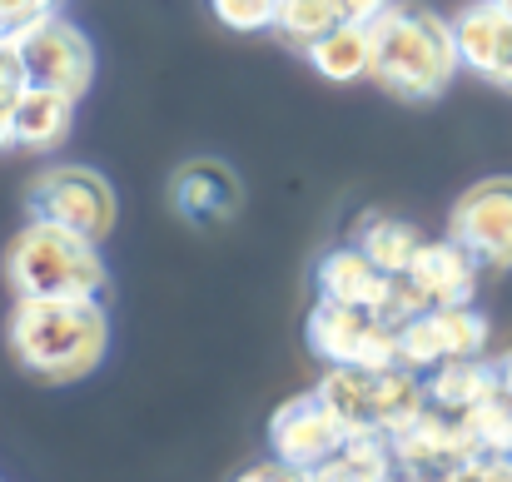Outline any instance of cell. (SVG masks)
<instances>
[{
  "label": "cell",
  "instance_id": "cell-1",
  "mask_svg": "<svg viewBox=\"0 0 512 482\" xmlns=\"http://www.w3.org/2000/svg\"><path fill=\"white\" fill-rule=\"evenodd\" d=\"M5 343L30 378L80 383L110 353V314L100 299H15Z\"/></svg>",
  "mask_w": 512,
  "mask_h": 482
},
{
  "label": "cell",
  "instance_id": "cell-2",
  "mask_svg": "<svg viewBox=\"0 0 512 482\" xmlns=\"http://www.w3.org/2000/svg\"><path fill=\"white\" fill-rule=\"evenodd\" d=\"M368 35H373V80L398 100H413V105L438 100L463 70L458 30L438 10L393 0L388 15L368 25Z\"/></svg>",
  "mask_w": 512,
  "mask_h": 482
},
{
  "label": "cell",
  "instance_id": "cell-3",
  "mask_svg": "<svg viewBox=\"0 0 512 482\" xmlns=\"http://www.w3.org/2000/svg\"><path fill=\"white\" fill-rule=\"evenodd\" d=\"M5 284L15 289V299H100L110 269L95 239L25 219V229L5 249Z\"/></svg>",
  "mask_w": 512,
  "mask_h": 482
},
{
  "label": "cell",
  "instance_id": "cell-4",
  "mask_svg": "<svg viewBox=\"0 0 512 482\" xmlns=\"http://www.w3.org/2000/svg\"><path fill=\"white\" fill-rule=\"evenodd\" d=\"M25 209L30 219H45V224H60V229H75L85 239H110L115 219H120V199H115V184L90 169V164H50L30 179L25 189Z\"/></svg>",
  "mask_w": 512,
  "mask_h": 482
},
{
  "label": "cell",
  "instance_id": "cell-5",
  "mask_svg": "<svg viewBox=\"0 0 512 482\" xmlns=\"http://www.w3.org/2000/svg\"><path fill=\"white\" fill-rule=\"evenodd\" d=\"M304 338H309V353L329 368H339V363L343 368H368V373L398 368V328L378 309H348V304L319 299L309 309Z\"/></svg>",
  "mask_w": 512,
  "mask_h": 482
},
{
  "label": "cell",
  "instance_id": "cell-6",
  "mask_svg": "<svg viewBox=\"0 0 512 482\" xmlns=\"http://www.w3.org/2000/svg\"><path fill=\"white\" fill-rule=\"evenodd\" d=\"M10 40L20 50L25 85H50V90H70V95L90 90V80H95V45H90V35L70 15L45 10L25 30H15Z\"/></svg>",
  "mask_w": 512,
  "mask_h": 482
},
{
  "label": "cell",
  "instance_id": "cell-7",
  "mask_svg": "<svg viewBox=\"0 0 512 482\" xmlns=\"http://www.w3.org/2000/svg\"><path fill=\"white\" fill-rule=\"evenodd\" d=\"M388 443H393L398 482H453L473 458H483L473 433L463 428V418L438 413L433 403L408 428H398Z\"/></svg>",
  "mask_w": 512,
  "mask_h": 482
},
{
  "label": "cell",
  "instance_id": "cell-8",
  "mask_svg": "<svg viewBox=\"0 0 512 482\" xmlns=\"http://www.w3.org/2000/svg\"><path fill=\"white\" fill-rule=\"evenodd\" d=\"M448 234L493 274L512 269V174H488L448 214Z\"/></svg>",
  "mask_w": 512,
  "mask_h": 482
},
{
  "label": "cell",
  "instance_id": "cell-9",
  "mask_svg": "<svg viewBox=\"0 0 512 482\" xmlns=\"http://www.w3.org/2000/svg\"><path fill=\"white\" fill-rule=\"evenodd\" d=\"M488 319L473 304L428 309L398 328V363L413 373H433L453 358H483L488 353Z\"/></svg>",
  "mask_w": 512,
  "mask_h": 482
},
{
  "label": "cell",
  "instance_id": "cell-10",
  "mask_svg": "<svg viewBox=\"0 0 512 482\" xmlns=\"http://www.w3.org/2000/svg\"><path fill=\"white\" fill-rule=\"evenodd\" d=\"M343 443H348V433H343L339 418L324 408L319 393L289 398L269 418V448H274V458H284V463H294L304 473H319Z\"/></svg>",
  "mask_w": 512,
  "mask_h": 482
},
{
  "label": "cell",
  "instance_id": "cell-11",
  "mask_svg": "<svg viewBox=\"0 0 512 482\" xmlns=\"http://www.w3.org/2000/svg\"><path fill=\"white\" fill-rule=\"evenodd\" d=\"M170 204L174 214L194 229H219L239 214L244 204V184L224 160H189L174 169L170 179Z\"/></svg>",
  "mask_w": 512,
  "mask_h": 482
},
{
  "label": "cell",
  "instance_id": "cell-12",
  "mask_svg": "<svg viewBox=\"0 0 512 482\" xmlns=\"http://www.w3.org/2000/svg\"><path fill=\"white\" fill-rule=\"evenodd\" d=\"M458 55H463V70H473L478 80L498 85L512 95V15L498 10L493 0H478L468 5L458 20Z\"/></svg>",
  "mask_w": 512,
  "mask_h": 482
},
{
  "label": "cell",
  "instance_id": "cell-13",
  "mask_svg": "<svg viewBox=\"0 0 512 482\" xmlns=\"http://www.w3.org/2000/svg\"><path fill=\"white\" fill-rule=\"evenodd\" d=\"M408 279L428 294L433 309H453V304H473L478 279H483V264H478V259L448 234V239H433V244L418 249Z\"/></svg>",
  "mask_w": 512,
  "mask_h": 482
},
{
  "label": "cell",
  "instance_id": "cell-14",
  "mask_svg": "<svg viewBox=\"0 0 512 482\" xmlns=\"http://www.w3.org/2000/svg\"><path fill=\"white\" fill-rule=\"evenodd\" d=\"M388 274L358 249V244H339L314 264V289L329 304H348V309H383L388 299Z\"/></svg>",
  "mask_w": 512,
  "mask_h": 482
},
{
  "label": "cell",
  "instance_id": "cell-15",
  "mask_svg": "<svg viewBox=\"0 0 512 482\" xmlns=\"http://www.w3.org/2000/svg\"><path fill=\"white\" fill-rule=\"evenodd\" d=\"M324 398V408L343 423L348 438L358 433H388L383 423V373H368V368H329L314 388Z\"/></svg>",
  "mask_w": 512,
  "mask_h": 482
},
{
  "label": "cell",
  "instance_id": "cell-16",
  "mask_svg": "<svg viewBox=\"0 0 512 482\" xmlns=\"http://www.w3.org/2000/svg\"><path fill=\"white\" fill-rule=\"evenodd\" d=\"M75 100L70 90H50V85H25L15 95V150H30V155H50L70 140V125H75Z\"/></svg>",
  "mask_w": 512,
  "mask_h": 482
},
{
  "label": "cell",
  "instance_id": "cell-17",
  "mask_svg": "<svg viewBox=\"0 0 512 482\" xmlns=\"http://www.w3.org/2000/svg\"><path fill=\"white\" fill-rule=\"evenodd\" d=\"M423 383H428V403L438 413L468 418L473 408H483L503 393V368L488 363V358H453V363L423 373Z\"/></svg>",
  "mask_w": 512,
  "mask_h": 482
},
{
  "label": "cell",
  "instance_id": "cell-18",
  "mask_svg": "<svg viewBox=\"0 0 512 482\" xmlns=\"http://www.w3.org/2000/svg\"><path fill=\"white\" fill-rule=\"evenodd\" d=\"M348 244H358V249H363L388 279H398V274L413 269V259H418V249H423L428 239L418 234V224H408V219H398V214H378V209H368V214H358Z\"/></svg>",
  "mask_w": 512,
  "mask_h": 482
},
{
  "label": "cell",
  "instance_id": "cell-19",
  "mask_svg": "<svg viewBox=\"0 0 512 482\" xmlns=\"http://www.w3.org/2000/svg\"><path fill=\"white\" fill-rule=\"evenodd\" d=\"M304 60H309L329 85L373 80V35H368V25L343 20V25H334L329 35H319V40L304 50Z\"/></svg>",
  "mask_w": 512,
  "mask_h": 482
},
{
  "label": "cell",
  "instance_id": "cell-20",
  "mask_svg": "<svg viewBox=\"0 0 512 482\" xmlns=\"http://www.w3.org/2000/svg\"><path fill=\"white\" fill-rule=\"evenodd\" d=\"M334 25H343V5L339 0H279V20H274V35L309 50L319 35H329Z\"/></svg>",
  "mask_w": 512,
  "mask_h": 482
},
{
  "label": "cell",
  "instance_id": "cell-21",
  "mask_svg": "<svg viewBox=\"0 0 512 482\" xmlns=\"http://www.w3.org/2000/svg\"><path fill=\"white\" fill-rule=\"evenodd\" d=\"M463 428L473 433V443H478V453H493V458H508V453H512V398H508V393H498L493 403H483V408H473V413L463 418Z\"/></svg>",
  "mask_w": 512,
  "mask_h": 482
},
{
  "label": "cell",
  "instance_id": "cell-22",
  "mask_svg": "<svg viewBox=\"0 0 512 482\" xmlns=\"http://www.w3.org/2000/svg\"><path fill=\"white\" fill-rule=\"evenodd\" d=\"M219 25L239 30V35H254V30H274L279 20V0H209Z\"/></svg>",
  "mask_w": 512,
  "mask_h": 482
},
{
  "label": "cell",
  "instance_id": "cell-23",
  "mask_svg": "<svg viewBox=\"0 0 512 482\" xmlns=\"http://www.w3.org/2000/svg\"><path fill=\"white\" fill-rule=\"evenodd\" d=\"M25 90V65L10 35H0V105H15V95Z\"/></svg>",
  "mask_w": 512,
  "mask_h": 482
},
{
  "label": "cell",
  "instance_id": "cell-24",
  "mask_svg": "<svg viewBox=\"0 0 512 482\" xmlns=\"http://www.w3.org/2000/svg\"><path fill=\"white\" fill-rule=\"evenodd\" d=\"M234 482H314V473H304V468H294V463H284V458H269V463L244 468Z\"/></svg>",
  "mask_w": 512,
  "mask_h": 482
},
{
  "label": "cell",
  "instance_id": "cell-25",
  "mask_svg": "<svg viewBox=\"0 0 512 482\" xmlns=\"http://www.w3.org/2000/svg\"><path fill=\"white\" fill-rule=\"evenodd\" d=\"M50 5L45 0H0V35H15V30H25L35 15H45Z\"/></svg>",
  "mask_w": 512,
  "mask_h": 482
},
{
  "label": "cell",
  "instance_id": "cell-26",
  "mask_svg": "<svg viewBox=\"0 0 512 482\" xmlns=\"http://www.w3.org/2000/svg\"><path fill=\"white\" fill-rule=\"evenodd\" d=\"M453 482H512V458H493V453H483V458H473V463H468Z\"/></svg>",
  "mask_w": 512,
  "mask_h": 482
},
{
  "label": "cell",
  "instance_id": "cell-27",
  "mask_svg": "<svg viewBox=\"0 0 512 482\" xmlns=\"http://www.w3.org/2000/svg\"><path fill=\"white\" fill-rule=\"evenodd\" d=\"M339 5H343V20H353V25H373L378 15H388L393 0H339Z\"/></svg>",
  "mask_w": 512,
  "mask_h": 482
},
{
  "label": "cell",
  "instance_id": "cell-28",
  "mask_svg": "<svg viewBox=\"0 0 512 482\" xmlns=\"http://www.w3.org/2000/svg\"><path fill=\"white\" fill-rule=\"evenodd\" d=\"M5 150H15V110L10 105H0V155Z\"/></svg>",
  "mask_w": 512,
  "mask_h": 482
},
{
  "label": "cell",
  "instance_id": "cell-29",
  "mask_svg": "<svg viewBox=\"0 0 512 482\" xmlns=\"http://www.w3.org/2000/svg\"><path fill=\"white\" fill-rule=\"evenodd\" d=\"M498 368H503V393L512 398V353H503V358H498Z\"/></svg>",
  "mask_w": 512,
  "mask_h": 482
},
{
  "label": "cell",
  "instance_id": "cell-30",
  "mask_svg": "<svg viewBox=\"0 0 512 482\" xmlns=\"http://www.w3.org/2000/svg\"><path fill=\"white\" fill-rule=\"evenodd\" d=\"M493 5H498V10H508V15H512V0H493Z\"/></svg>",
  "mask_w": 512,
  "mask_h": 482
},
{
  "label": "cell",
  "instance_id": "cell-31",
  "mask_svg": "<svg viewBox=\"0 0 512 482\" xmlns=\"http://www.w3.org/2000/svg\"><path fill=\"white\" fill-rule=\"evenodd\" d=\"M45 5H50V10H55V5H60V0H45Z\"/></svg>",
  "mask_w": 512,
  "mask_h": 482
},
{
  "label": "cell",
  "instance_id": "cell-32",
  "mask_svg": "<svg viewBox=\"0 0 512 482\" xmlns=\"http://www.w3.org/2000/svg\"><path fill=\"white\" fill-rule=\"evenodd\" d=\"M508 458H512V453H508Z\"/></svg>",
  "mask_w": 512,
  "mask_h": 482
}]
</instances>
